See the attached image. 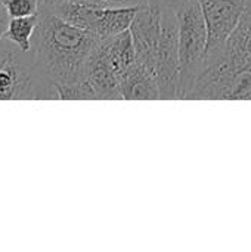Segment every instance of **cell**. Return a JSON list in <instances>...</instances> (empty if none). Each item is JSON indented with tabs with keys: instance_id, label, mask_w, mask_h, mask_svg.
<instances>
[{
	"instance_id": "1",
	"label": "cell",
	"mask_w": 251,
	"mask_h": 252,
	"mask_svg": "<svg viewBox=\"0 0 251 252\" xmlns=\"http://www.w3.org/2000/svg\"><path fill=\"white\" fill-rule=\"evenodd\" d=\"M102 40L65 21L50 7L40 6L30 52L41 75L55 84H71L86 80L89 63Z\"/></svg>"
},
{
	"instance_id": "2",
	"label": "cell",
	"mask_w": 251,
	"mask_h": 252,
	"mask_svg": "<svg viewBox=\"0 0 251 252\" xmlns=\"http://www.w3.org/2000/svg\"><path fill=\"white\" fill-rule=\"evenodd\" d=\"M246 72L251 74V0L225 44L207 52L203 58L188 99L231 100L238 75Z\"/></svg>"
},
{
	"instance_id": "3",
	"label": "cell",
	"mask_w": 251,
	"mask_h": 252,
	"mask_svg": "<svg viewBox=\"0 0 251 252\" xmlns=\"http://www.w3.org/2000/svg\"><path fill=\"white\" fill-rule=\"evenodd\" d=\"M179 28V59H180V90L179 99H186L195 72L206 56L209 31L200 1L176 9Z\"/></svg>"
},
{
	"instance_id": "4",
	"label": "cell",
	"mask_w": 251,
	"mask_h": 252,
	"mask_svg": "<svg viewBox=\"0 0 251 252\" xmlns=\"http://www.w3.org/2000/svg\"><path fill=\"white\" fill-rule=\"evenodd\" d=\"M65 21L96 34L101 38H108L130 28L138 6L133 7H98L71 0H61L47 6Z\"/></svg>"
},
{
	"instance_id": "5",
	"label": "cell",
	"mask_w": 251,
	"mask_h": 252,
	"mask_svg": "<svg viewBox=\"0 0 251 252\" xmlns=\"http://www.w3.org/2000/svg\"><path fill=\"white\" fill-rule=\"evenodd\" d=\"M155 80L160 89V99H179L180 59L178 16L176 10L166 6L161 18V37L155 61Z\"/></svg>"
},
{
	"instance_id": "6",
	"label": "cell",
	"mask_w": 251,
	"mask_h": 252,
	"mask_svg": "<svg viewBox=\"0 0 251 252\" xmlns=\"http://www.w3.org/2000/svg\"><path fill=\"white\" fill-rule=\"evenodd\" d=\"M164 6L146 0L138 6L130 25L136 62L155 75V61L161 37V18Z\"/></svg>"
},
{
	"instance_id": "7",
	"label": "cell",
	"mask_w": 251,
	"mask_h": 252,
	"mask_svg": "<svg viewBox=\"0 0 251 252\" xmlns=\"http://www.w3.org/2000/svg\"><path fill=\"white\" fill-rule=\"evenodd\" d=\"M209 31L207 52L219 49L238 25L249 0H198ZM206 52V53H207Z\"/></svg>"
},
{
	"instance_id": "8",
	"label": "cell",
	"mask_w": 251,
	"mask_h": 252,
	"mask_svg": "<svg viewBox=\"0 0 251 252\" xmlns=\"http://www.w3.org/2000/svg\"><path fill=\"white\" fill-rule=\"evenodd\" d=\"M99 52L120 80L136 62V53L130 30L104 38L99 46Z\"/></svg>"
},
{
	"instance_id": "9",
	"label": "cell",
	"mask_w": 251,
	"mask_h": 252,
	"mask_svg": "<svg viewBox=\"0 0 251 252\" xmlns=\"http://www.w3.org/2000/svg\"><path fill=\"white\" fill-rule=\"evenodd\" d=\"M86 81L87 84L92 87L96 99L99 100H117L121 99L120 94V78L117 77V74L109 68V65L105 62V59L102 58L99 47L95 52L89 68H87V74H86Z\"/></svg>"
},
{
	"instance_id": "10",
	"label": "cell",
	"mask_w": 251,
	"mask_h": 252,
	"mask_svg": "<svg viewBox=\"0 0 251 252\" xmlns=\"http://www.w3.org/2000/svg\"><path fill=\"white\" fill-rule=\"evenodd\" d=\"M121 99H160V89L155 75L135 62L120 80Z\"/></svg>"
},
{
	"instance_id": "11",
	"label": "cell",
	"mask_w": 251,
	"mask_h": 252,
	"mask_svg": "<svg viewBox=\"0 0 251 252\" xmlns=\"http://www.w3.org/2000/svg\"><path fill=\"white\" fill-rule=\"evenodd\" d=\"M38 13L31 16L10 18L7 30L4 32V40L16 46L22 52H30L33 46V37L37 28Z\"/></svg>"
},
{
	"instance_id": "12",
	"label": "cell",
	"mask_w": 251,
	"mask_h": 252,
	"mask_svg": "<svg viewBox=\"0 0 251 252\" xmlns=\"http://www.w3.org/2000/svg\"><path fill=\"white\" fill-rule=\"evenodd\" d=\"M58 97L61 100H93L96 99L92 87L87 81L71 83V84H56Z\"/></svg>"
},
{
	"instance_id": "13",
	"label": "cell",
	"mask_w": 251,
	"mask_h": 252,
	"mask_svg": "<svg viewBox=\"0 0 251 252\" xmlns=\"http://www.w3.org/2000/svg\"><path fill=\"white\" fill-rule=\"evenodd\" d=\"M10 18L31 16L38 13L40 0H1Z\"/></svg>"
},
{
	"instance_id": "14",
	"label": "cell",
	"mask_w": 251,
	"mask_h": 252,
	"mask_svg": "<svg viewBox=\"0 0 251 252\" xmlns=\"http://www.w3.org/2000/svg\"><path fill=\"white\" fill-rule=\"evenodd\" d=\"M71 1L98 6V7H133L142 4L146 0H71Z\"/></svg>"
},
{
	"instance_id": "15",
	"label": "cell",
	"mask_w": 251,
	"mask_h": 252,
	"mask_svg": "<svg viewBox=\"0 0 251 252\" xmlns=\"http://www.w3.org/2000/svg\"><path fill=\"white\" fill-rule=\"evenodd\" d=\"M9 19H10V16L7 15L3 3L0 1V43L4 40V32H6L7 25H9Z\"/></svg>"
},
{
	"instance_id": "16",
	"label": "cell",
	"mask_w": 251,
	"mask_h": 252,
	"mask_svg": "<svg viewBox=\"0 0 251 252\" xmlns=\"http://www.w3.org/2000/svg\"><path fill=\"white\" fill-rule=\"evenodd\" d=\"M152 1L160 3V4H163V6H166V7H172L173 10H176V9H179V7H182V6H185V4L195 3V1H198V0H152Z\"/></svg>"
},
{
	"instance_id": "17",
	"label": "cell",
	"mask_w": 251,
	"mask_h": 252,
	"mask_svg": "<svg viewBox=\"0 0 251 252\" xmlns=\"http://www.w3.org/2000/svg\"><path fill=\"white\" fill-rule=\"evenodd\" d=\"M61 0H40V6H50V4H55Z\"/></svg>"
},
{
	"instance_id": "18",
	"label": "cell",
	"mask_w": 251,
	"mask_h": 252,
	"mask_svg": "<svg viewBox=\"0 0 251 252\" xmlns=\"http://www.w3.org/2000/svg\"><path fill=\"white\" fill-rule=\"evenodd\" d=\"M0 55H1V43H0Z\"/></svg>"
},
{
	"instance_id": "19",
	"label": "cell",
	"mask_w": 251,
	"mask_h": 252,
	"mask_svg": "<svg viewBox=\"0 0 251 252\" xmlns=\"http://www.w3.org/2000/svg\"><path fill=\"white\" fill-rule=\"evenodd\" d=\"M0 1H1V0H0Z\"/></svg>"
}]
</instances>
